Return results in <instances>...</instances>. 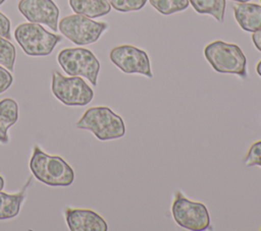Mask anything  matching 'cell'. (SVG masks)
Returning a JSON list of instances; mask_svg holds the SVG:
<instances>
[{"label": "cell", "instance_id": "obj_1", "mask_svg": "<svg viewBox=\"0 0 261 231\" xmlns=\"http://www.w3.org/2000/svg\"><path fill=\"white\" fill-rule=\"evenodd\" d=\"M30 169L37 180L49 186H68L74 180L73 169L61 157L50 156L39 146L33 150Z\"/></svg>", "mask_w": 261, "mask_h": 231}, {"label": "cell", "instance_id": "obj_2", "mask_svg": "<svg viewBox=\"0 0 261 231\" xmlns=\"http://www.w3.org/2000/svg\"><path fill=\"white\" fill-rule=\"evenodd\" d=\"M75 126L92 131L100 140L116 139L125 133L122 118L104 106L89 108L75 123Z\"/></svg>", "mask_w": 261, "mask_h": 231}, {"label": "cell", "instance_id": "obj_3", "mask_svg": "<svg viewBox=\"0 0 261 231\" xmlns=\"http://www.w3.org/2000/svg\"><path fill=\"white\" fill-rule=\"evenodd\" d=\"M204 55L217 72L236 74L242 78L247 77V59L238 45L217 40L205 47Z\"/></svg>", "mask_w": 261, "mask_h": 231}, {"label": "cell", "instance_id": "obj_4", "mask_svg": "<svg viewBox=\"0 0 261 231\" xmlns=\"http://www.w3.org/2000/svg\"><path fill=\"white\" fill-rule=\"evenodd\" d=\"M14 37L29 56H47L62 40L61 36L49 33L36 22L20 23L14 31Z\"/></svg>", "mask_w": 261, "mask_h": 231}, {"label": "cell", "instance_id": "obj_5", "mask_svg": "<svg viewBox=\"0 0 261 231\" xmlns=\"http://www.w3.org/2000/svg\"><path fill=\"white\" fill-rule=\"evenodd\" d=\"M57 61L70 76H84L94 86L100 70V62L94 53L85 48H66L59 52Z\"/></svg>", "mask_w": 261, "mask_h": 231}, {"label": "cell", "instance_id": "obj_6", "mask_svg": "<svg viewBox=\"0 0 261 231\" xmlns=\"http://www.w3.org/2000/svg\"><path fill=\"white\" fill-rule=\"evenodd\" d=\"M51 90L54 97L66 106H85L94 98L93 90L82 77H66L58 71L52 72Z\"/></svg>", "mask_w": 261, "mask_h": 231}, {"label": "cell", "instance_id": "obj_7", "mask_svg": "<svg viewBox=\"0 0 261 231\" xmlns=\"http://www.w3.org/2000/svg\"><path fill=\"white\" fill-rule=\"evenodd\" d=\"M107 26L106 22L95 21L77 13L63 17L58 23L62 35L80 46L97 42Z\"/></svg>", "mask_w": 261, "mask_h": 231}, {"label": "cell", "instance_id": "obj_8", "mask_svg": "<svg viewBox=\"0 0 261 231\" xmlns=\"http://www.w3.org/2000/svg\"><path fill=\"white\" fill-rule=\"evenodd\" d=\"M171 213L177 225L185 229L200 231L210 226V215L206 206L188 199L180 191L175 192Z\"/></svg>", "mask_w": 261, "mask_h": 231}, {"label": "cell", "instance_id": "obj_9", "mask_svg": "<svg viewBox=\"0 0 261 231\" xmlns=\"http://www.w3.org/2000/svg\"><path fill=\"white\" fill-rule=\"evenodd\" d=\"M112 63L124 73H139L149 78L153 77L148 54L132 45L114 47L109 54Z\"/></svg>", "mask_w": 261, "mask_h": 231}, {"label": "cell", "instance_id": "obj_10", "mask_svg": "<svg viewBox=\"0 0 261 231\" xmlns=\"http://www.w3.org/2000/svg\"><path fill=\"white\" fill-rule=\"evenodd\" d=\"M18 10L30 22L43 23L57 31L59 9L52 0H20Z\"/></svg>", "mask_w": 261, "mask_h": 231}, {"label": "cell", "instance_id": "obj_11", "mask_svg": "<svg viewBox=\"0 0 261 231\" xmlns=\"http://www.w3.org/2000/svg\"><path fill=\"white\" fill-rule=\"evenodd\" d=\"M67 226L70 231H107L105 220L89 209L67 208L64 211Z\"/></svg>", "mask_w": 261, "mask_h": 231}, {"label": "cell", "instance_id": "obj_12", "mask_svg": "<svg viewBox=\"0 0 261 231\" xmlns=\"http://www.w3.org/2000/svg\"><path fill=\"white\" fill-rule=\"evenodd\" d=\"M234 18L246 32L261 30V6L255 3H236L232 5Z\"/></svg>", "mask_w": 261, "mask_h": 231}, {"label": "cell", "instance_id": "obj_13", "mask_svg": "<svg viewBox=\"0 0 261 231\" xmlns=\"http://www.w3.org/2000/svg\"><path fill=\"white\" fill-rule=\"evenodd\" d=\"M30 182L31 178L28 179L21 190L17 193L9 194L0 190V220L11 219L18 215Z\"/></svg>", "mask_w": 261, "mask_h": 231}, {"label": "cell", "instance_id": "obj_14", "mask_svg": "<svg viewBox=\"0 0 261 231\" xmlns=\"http://www.w3.org/2000/svg\"><path fill=\"white\" fill-rule=\"evenodd\" d=\"M18 120V105L11 98L0 101V142L9 141L8 129Z\"/></svg>", "mask_w": 261, "mask_h": 231}, {"label": "cell", "instance_id": "obj_15", "mask_svg": "<svg viewBox=\"0 0 261 231\" xmlns=\"http://www.w3.org/2000/svg\"><path fill=\"white\" fill-rule=\"evenodd\" d=\"M69 5L75 13L90 18L106 15L111 9L108 0H69Z\"/></svg>", "mask_w": 261, "mask_h": 231}, {"label": "cell", "instance_id": "obj_16", "mask_svg": "<svg viewBox=\"0 0 261 231\" xmlns=\"http://www.w3.org/2000/svg\"><path fill=\"white\" fill-rule=\"evenodd\" d=\"M200 14H210L219 22L224 19L225 0H189Z\"/></svg>", "mask_w": 261, "mask_h": 231}, {"label": "cell", "instance_id": "obj_17", "mask_svg": "<svg viewBox=\"0 0 261 231\" xmlns=\"http://www.w3.org/2000/svg\"><path fill=\"white\" fill-rule=\"evenodd\" d=\"M151 5L161 14L170 15L188 8L189 0H149Z\"/></svg>", "mask_w": 261, "mask_h": 231}, {"label": "cell", "instance_id": "obj_18", "mask_svg": "<svg viewBox=\"0 0 261 231\" xmlns=\"http://www.w3.org/2000/svg\"><path fill=\"white\" fill-rule=\"evenodd\" d=\"M15 57L16 51L13 44L9 40L0 37V64L5 66L9 71H12Z\"/></svg>", "mask_w": 261, "mask_h": 231}, {"label": "cell", "instance_id": "obj_19", "mask_svg": "<svg viewBox=\"0 0 261 231\" xmlns=\"http://www.w3.org/2000/svg\"><path fill=\"white\" fill-rule=\"evenodd\" d=\"M108 2L117 11L129 12L142 9L147 0H108Z\"/></svg>", "mask_w": 261, "mask_h": 231}, {"label": "cell", "instance_id": "obj_20", "mask_svg": "<svg viewBox=\"0 0 261 231\" xmlns=\"http://www.w3.org/2000/svg\"><path fill=\"white\" fill-rule=\"evenodd\" d=\"M244 163L246 166H261V139L253 142L244 158Z\"/></svg>", "mask_w": 261, "mask_h": 231}, {"label": "cell", "instance_id": "obj_21", "mask_svg": "<svg viewBox=\"0 0 261 231\" xmlns=\"http://www.w3.org/2000/svg\"><path fill=\"white\" fill-rule=\"evenodd\" d=\"M12 81L13 77L11 73L8 71V69H5L4 67L0 66V94L7 91L12 84Z\"/></svg>", "mask_w": 261, "mask_h": 231}, {"label": "cell", "instance_id": "obj_22", "mask_svg": "<svg viewBox=\"0 0 261 231\" xmlns=\"http://www.w3.org/2000/svg\"><path fill=\"white\" fill-rule=\"evenodd\" d=\"M0 37L7 40L11 39L10 36V20L2 12H0Z\"/></svg>", "mask_w": 261, "mask_h": 231}, {"label": "cell", "instance_id": "obj_23", "mask_svg": "<svg viewBox=\"0 0 261 231\" xmlns=\"http://www.w3.org/2000/svg\"><path fill=\"white\" fill-rule=\"evenodd\" d=\"M252 40H253V43H254L255 47H256L259 51H261V30L253 33V35H252Z\"/></svg>", "mask_w": 261, "mask_h": 231}, {"label": "cell", "instance_id": "obj_24", "mask_svg": "<svg viewBox=\"0 0 261 231\" xmlns=\"http://www.w3.org/2000/svg\"><path fill=\"white\" fill-rule=\"evenodd\" d=\"M256 71H257V73L261 76V60L257 63V65H256Z\"/></svg>", "mask_w": 261, "mask_h": 231}, {"label": "cell", "instance_id": "obj_25", "mask_svg": "<svg viewBox=\"0 0 261 231\" xmlns=\"http://www.w3.org/2000/svg\"><path fill=\"white\" fill-rule=\"evenodd\" d=\"M4 187V179L3 177L0 175V190H2Z\"/></svg>", "mask_w": 261, "mask_h": 231}, {"label": "cell", "instance_id": "obj_26", "mask_svg": "<svg viewBox=\"0 0 261 231\" xmlns=\"http://www.w3.org/2000/svg\"><path fill=\"white\" fill-rule=\"evenodd\" d=\"M233 1H237V2H240V3H245V2H248L250 0H233Z\"/></svg>", "mask_w": 261, "mask_h": 231}, {"label": "cell", "instance_id": "obj_27", "mask_svg": "<svg viewBox=\"0 0 261 231\" xmlns=\"http://www.w3.org/2000/svg\"><path fill=\"white\" fill-rule=\"evenodd\" d=\"M4 1H5V0H0V5H1V4H2Z\"/></svg>", "mask_w": 261, "mask_h": 231}, {"label": "cell", "instance_id": "obj_28", "mask_svg": "<svg viewBox=\"0 0 261 231\" xmlns=\"http://www.w3.org/2000/svg\"><path fill=\"white\" fill-rule=\"evenodd\" d=\"M260 230H261V229H260Z\"/></svg>", "mask_w": 261, "mask_h": 231}, {"label": "cell", "instance_id": "obj_29", "mask_svg": "<svg viewBox=\"0 0 261 231\" xmlns=\"http://www.w3.org/2000/svg\"><path fill=\"white\" fill-rule=\"evenodd\" d=\"M260 1H261V0H260Z\"/></svg>", "mask_w": 261, "mask_h": 231}]
</instances>
